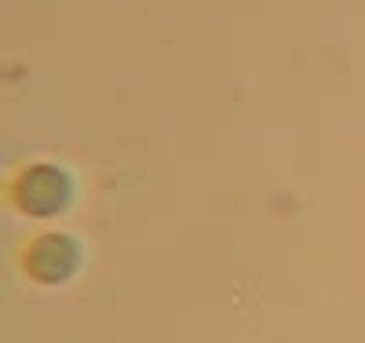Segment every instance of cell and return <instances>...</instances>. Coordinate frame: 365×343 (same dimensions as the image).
I'll return each instance as SVG.
<instances>
[{
	"label": "cell",
	"mask_w": 365,
	"mask_h": 343,
	"mask_svg": "<svg viewBox=\"0 0 365 343\" xmlns=\"http://www.w3.org/2000/svg\"><path fill=\"white\" fill-rule=\"evenodd\" d=\"M70 198H73V183L55 165H29L11 183V201L29 215H55L70 205Z\"/></svg>",
	"instance_id": "1"
},
{
	"label": "cell",
	"mask_w": 365,
	"mask_h": 343,
	"mask_svg": "<svg viewBox=\"0 0 365 343\" xmlns=\"http://www.w3.org/2000/svg\"><path fill=\"white\" fill-rule=\"evenodd\" d=\"M81 267V248L63 234H44L22 252V270L41 285H58Z\"/></svg>",
	"instance_id": "2"
}]
</instances>
